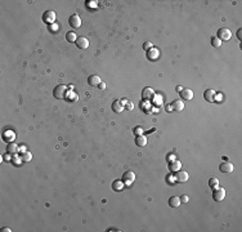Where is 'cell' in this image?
Listing matches in <instances>:
<instances>
[{
    "label": "cell",
    "instance_id": "obj_26",
    "mask_svg": "<svg viewBox=\"0 0 242 232\" xmlns=\"http://www.w3.org/2000/svg\"><path fill=\"white\" fill-rule=\"evenodd\" d=\"M209 186L211 187V188L218 187V186H219V179H218V178H215V177L210 178V179H209Z\"/></svg>",
    "mask_w": 242,
    "mask_h": 232
},
{
    "label": "cell",
    "instance_id": "obj_31",
    "mask_svg": "<svg viewBox=\"0 0 242 232\" xmlns=\"http://www.w3.org/2000/svg\"><path fill=\"white\" fill-rule=\"evenodd\" d=\"M237 38L241 40L242 39V30L241 28H238V31H237Z\"/></svg>",
    "mask_w": 242,
    "mask_h": 232
},
{
    "label": "cell",
    "instance_id": "obj_22",
    "mask_svg": "<svg viewBox=\"0 0 242 232\" xmlns=\"http://www.w3.org/2000/svg\"><path fill=\"white\" fill-rule=\"evenodd\" d=\"M68 102H76L77 99H79V97H77V94L73 92V90H68L67 92V94H66V97H65Z\"/></svg>",
    "mask_w": 242,
    "mask_h": 232
},
{
    "label": "cell",
    "instance_id": "obj_6",
    "mask_svg": "<svg viewBox=\"0 0 242 232\" xmlns=\"http://www.w3.org/2000/svg\"><path fill=\"white\" fill-rule=\"evenodd\" d=\"M219 170L222 173H232L235 170V166H233L232 163H229V161H223L219 165Z\"/></svg>",
    "mask_w": 242,
    "mask_h": 232
},
{
    "label": "cell",
    "instance_id": "obj_12",
    "mask_svg": "<svg viewBox=\"0 0 242 232\" xmlns=\"http://www.w3.org/2000/svg\"><path fill=\"white\" fill-rule=\"evenodd\" d=\"M178 174L175 175V181L179 182V183H184L188 181V173L185 170H178L176 172Z\"/></svg>",
    "mask_w": 242,
    "mask_h": 232
},
{
    "label": "cell",
    "instance_id": "obj_27",
    "mask_svg": "<svg viewBox=\"0 0 242 232\" xmlns=\"http://www.w3.org/2000/svg\"><path fill=\"white\" fill-rule=\"evenodd\" d=\"M152 48H153V44L151 43V41H146L144 45H143V49H144V50H147V52H148L150 49H152Z\"/></svg>",
    "mask_w": 242,
    "mask_h": 232
},
{
    "label": "cell",
    "instance_id": "obj_23",
    "mask_svg": "<svg viewBox=\"0 0 242 232\" xmlns=\"http://www.w3.org/2000/svg\"><path fill=\"white\" fill-rule=\"evenodd\" d=\"M14 139V133L12 132V130H7V132H4V141H7L8 143H10Z\"/></svg>",
    "mask_w": 242,
    "mask_h": 232
},
{
    "label": "cell",
    "instance_id": "obj_7",
    "mask_svg": "<svg viewBox=\"0 0 242 232\" xmlns=\"http://www.w3.org/2000/svg\"><path fill=\"white\" fill-rule=\"evenodd\" d=\"M134 181H135V174H134V172L128 170V172H125L122 174V182L125 184H131Z\"/></svg>",
    "mask_w": 242,
    "mask_h": 232
},
{
    "label": "cell",
    "instance_id": "obj_11",
    "mask_svg": "<svg viewBox=\"0 0 242 232\" xmlns=\"http://www.w3.org/2000/svg\"><path fill=\"white\" fill-rule=\"evenodd\" d=\"M75 44H76V47L80 48V49H86V48L89 47V40H88L85 36H80V38H77V40L75 41Z\"/></svg>",
    "mask_w": 242,
    "mask_h": 232
},
{
    "label": "cell",
    "instance_id": "obj_13",
    "mask_svg": "<svg viewBox=\"0 0 242 232\" xmlns=\"http://www.w3.org/2000/svg\"><path fill=\"white\" fill-rule=\"evenodd\" d=\"M170 106L173 107L174 111L180 112V111H183V108H184V103H183V101H180V99H175V101H173V103L170 104Z\"/></svg>",
    "mask_w": 242,
    "mask_h": 232
},
{
    "label": "cell",
    "instance_id": "obj_15",
    "mask_svg": "<svg viewBox=\"0 0 242 232\" xmlns=\"http://www.w3.org/2000/svg\"><path fill=\"white\" fill-rule=\"evenodd\" d=\"M180 168H182V164H180V161H178V160H173V161L169 163V170L171 173H175L178 170H180Z\"/></svg>",
    "mask_w": 242,
    "mask_h": 232
},
{
    "label": "cell",
    "instance_id": "obj_16",
    "mask_svg": "<svg viewBox=\"0 0 242 232\" xmlns=\"http://www.w3.org/2000/svg\"><path fill=\"white\" fill-rule=\"evenodd\" d=\"M135 144L138 147H146L147 146V137L141 134V135H136L135 137Z\"/></svg>",
    "mask_w": 242,
    "mask_h": 232
},
{
    "label": "cell",
    "instance_id": "obj_19",
    "mask_svg": "<svg viewBox=\"0 0 242 232\" xmlns=\"http://www.w3.org/2000/svg\"><path fill=\"white\" fill-rule=\"evenodd\" d=\"M147 57H148V59H151V61H155V59H157L159 58V54H160V52L157 50V49H155V48H152V49H150L148 52H147Z\"/></svg>",
    "mask_w": 242,
    "mask_h": 232
},
{
    "label": "cell",
    "instance_id": "obj_24",
    "mask_svg": "<svg viewBox=\"0 0 242 232\" xmlns=\"http://www.w3.org/2000/svg\"><path fill=\"white\" fill-rule=\"evenodd\" d=\"M66 40L70 41V43H75V41L77 40V36H76V34L73 33V31H70V33L66 34Z\"/></svg>",
    "mask_w": 242,
    "mask_h": 232
},
{
    "label": "cell",
    "instance_id": "obj_4",
    "mask_svg": "<svg viewBox=\"0 0 242 232\" xmlns=\"http://www.w3.org/2000/svg\"><path fill=\"white\" fill-rule=\"evenodd\" d=\"M56 21V12L54 10H47L43 14V22L47 25H52Z\"/></svg>",
    "mask_w": 242,
    "mask_h": 232
},
{
    "label": "cell",
    "instance_id": "obj_17",
    "mask_svg": "<svg viewBox=\"0 0 242 232\" xmlns=\"http://www.w3.org/2000/svg\"><path fill=\"white\" fill-rule=\"evenodd\" d=\"M124 182H122V179H116V181H113L112 182V189L113 191H122L124 189Z\"/></svg>",
    "mask_w": 242,
    "mask_h": 232
},
{
    "label": "cell",
    "instance_id": "obj_18",
    "mask_svg": "<svg viewBox=\"0 0 242 232\" xmlns=\"http://www.w3.org/2000/svg\"><path fill=\"white\" fill-rule=\"evenodd\" d=\"M112 110H113V112H116V113H121L122 112V110H124V106H122V103H121V101H113V103H112Z\"/></svg>",
    "mask_w": 242,
    "mask_h": 232
},
{
    "label": "cell",
    "instance_id": "obj_29",
    "mask_svg": "<svg viewBox=\"0 0 242 232\" xmlns=\"http://www.w3.org/2000/svg\"><path fill=\"white\" fill-rule=\"evenodd\" d=\"M173 160H175V155H171V154L167 155V161L170 163V161H173Z\"/></svg>",
    "mask_w": 242,
    "mask_h": 232
},
{
    "label": "cell",
    "instance_id": "obj_8",
    "mask_svg": "<svg viewBox=\"0 0 242 232\" xmlns=\"http://www.w3.org/2000/svg\"><path fill=\"white\" fill-rule=\"evenodd\" d=\"M68 23H70V26L73 27V28H79V27L81 26V18H80V16H77V14H72V16L68 18Z\"/></svg>",
    "mask_w": 242,
    "mask_h": 232
},
{
    "label": "cell",
    "instance_id": "obj_25",
    "mask_svg": "<svg viewBox=\"0 0 242 232\" xmlns=\"http://www.w3.org/2000/svg\"><path fill=\"white\" fill-rule=\"evenodd\" d=\"M222 43H223V41L220 40L219 38H216V36H213V38H211V45H213V47L219 48L220 45H222Z\"/></svg>",
    "mask_w": 242,
    "mask_h": 232
},
{
    "label": "cell",
    "instance_id": "obj_35",
    "mask_svg": "<svg viewBox=\"0 0 242 232\" xmlns=\"http://www.w3.org/2000/svg\"><path fill=\"white\" fill-rule=\"evenodd\" d=\"M2 231H8V232H10V231H12V229H10L9 227H4V228H2Z\"/></svg>",
    "mask_w": 242,
    "mask_h": 232
},
{
    "label": "cell",
    "instance_id": "obj_32",
    "mask_svg": "<svg viewBox=\"0 0 242 232\" xmlns=\"http://www.w3.org/2000/svg\"><path fill=\"white\" fill-rule=\"evenodd\" d=\"M134 133H135L136 135H141V134H142V130H141V128H136V129H134Z\"/></svg>",
    "mask_w": 242,
    "mask_h": 232
},
{
    "label": "cell",
    "instance_id": "obj_14",
    "mask_svg": "<svg viewBox=\"0 0 242 232\" xmlns=\"http://www.w3.org/2000/svg\"><path fill=\"white\" fill-rule=\"evenodd\" d=\"M101 83H102V80H101V78L98 75H90L89 79H88V84H89V85H91V87H98Z\"/></svg>",
    "mask_w": 242,
    "mask_h": 232
},
{
    "label": "cell",
    "instance_id": "obj_28",
    "mask_svg": "<svg viewBox=\"0 0 242 232\" xmlns=\"http://www.w3.org/2000/svg\"><path fill=\"white\" fill-rule=\"evenodd\" d=\"M31 159H32V157H31V154L30 152H25V155L22 156V160L23 161H30Z\"/></svg>",
    "mask_w": 242,
    "mask_h": 232
},
{
    "label": "cell",
    "instance_id": "obj_30",
    "mask_svg": "<svg viewBox=\"0 0 242 232\" xmlns=\"http://www.w3.org/2000/svg\"><path fill=\"white\" fill-rule=\"evenodd\" d=\"M188 200H189V199H188L187 195H183V196L180 197V201H183V203H188Z\"/></svg>",
    "mask_w": 242,
    "mask_h": 232
},
{
    "label": "cell",
    "instance_id": "obj_10",
    "mask_svg": "<svg viewBox=\"0 0 242 232\" xmlns=\"http://www.w3.org/2000/svg\"><path fill=\"white\" fill-rule=\"evenodd\" d=\"M204 98L207 101V102H215V99H216V92L214 90V89H207V90H205V93H204Z\"/></svg>",
    "mask_w": 242,
    "mask_h": 232
},
{
    "label": "cell",
    "instance_id": "obj_33",
    "mask_svg": "<svg viewBox=\"0 0 242 232\" xmlns=\"http://www.w3.org/2000/svg\"><path fill=\"white\" fill-rule=\"evenodd\" d=\"M98 87H99V88H101V89H104V88H106V84H104V83H103V81H102V83H101V84H99V85H98Z\"/></svg>",
    "mask_w": 242,
    "mask_h": 232
},
{
    "label": "cell",
    "instance_id": "obj_9",
    "mask_svg": "<svg viewBox=\"0 0 242 232\" xmlns=\"http://www.w3.org/2000/svg\"><path fill=\"white\" fill-rule=\"evenodd\" d=\"M179 93H180L182 99H184V101H191L193 98V90L189 89V88H182V90Z\"/></svg>",
    "mask_w": 242,
    "mask_h": 232
},
{
    "label": "cell",
    "instance_id": "obj_34",
    "mask_svg": "<svg viewBox=\"0 0 242 232\" xmlns=\"http://www.w3.org/2000/svg\"><path fill=\"white\" fill-rule=\"evenodd\" d=\"M171 110H173V107L170 106V104H169V106H166V111H167V112H170Z\"/></svg>",
    "mask_w": 242,
    "mask_h": 232
},
{
    "label": "cell",
    "instance_id": "obj_5",
    "mask_svg": "<svg viewBox=\"0 0 242 232\" xmlns=\"http://www.w3.org/2000/svg\"><path fill=\"white\" fill-rule=\"evenodd\" d=\"M153 97H155V90L152 88H150V87L143 88V90H142V98L144 101H151V99H153Z\"/></svg>",
    "mask_w": 242,
    "mask_h": 232
},
{
    "label": "cell",
    "instance_id": "obj_20",
    "mask_svg": "<svg viewBox=\"0 0 242 232\" xmlns=\"http://www.w3.org/2000/svg\"><path fill=\"white\" fill-rule=\"evenodd\" d=\"M18 151H19L18 144H16V143H13V142L8 143V147H7V152H8V154H18Z\"/></svg>",
    "mask_w": 242,
    "mask_h": 232
},
{
    "label": "cell",
    "instance_id": "obj_21",
    "mask_svg": "<svg viewBox=\"0 0 242 232\" xmlns=\"http://www.w3.org/2000/svg\"><path fill=\"white\" fill-rule=\"evenodd\" d=\"M180 197H178V196H171L170 199H169V205L171 206V208H178L180 205Z\"/></svg>",
    "mask_w": 242,
    "mask_h": 232
},
{
    "label": "cell",
    "instance_id": "obj_3",
    "mask_svg": "<svg viewBox=\"0 0 242 232\" xmlns=\"http://www.w3.org/2000/svg\"><path fill=\"white\" fill-rule=\"evenodd\" d=\"M213 199L215 200V201H223V200L225 199V189L220 188L219 186L215 187L214 191H213Z\"/></svg>",
    "mask_w": 242,
    "mask_h": 232
},
{
    "label": "cell",
    "instance_id": "obj_2",
    "mask_svg": "<svg viewBox=\"0 0 242 232\" xmlns=\"http://www.w3.org/2000/svg\"><path fill=\"white\" fill-rule=\"evenodd\" d=\"M222 41H228L230 38H232V33H230V30L227 28V27H222L218 30V36Z\"/></svg>",
    "mask_w": 242,
    "mask_h": 232
},
{
    "label": "cell",
    "instance_id": "obj_1",
    "mask_svg": "<svg viewBox=\"0 0 242 232\" xmlns=\"http://www.w3.org/2000/svg\"><path fill=\"white\" fill-rule=\"evenodd\" d=\"M67 92H68L67 87L63 85V84H59V85H57V87L54 88V90H53V96H54V98H57V99H62V98L66 97Z\"/></svg>",
    "mask_w": 242,
    "mask_h": 232
}]
</instances>
